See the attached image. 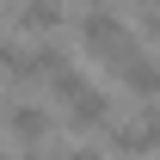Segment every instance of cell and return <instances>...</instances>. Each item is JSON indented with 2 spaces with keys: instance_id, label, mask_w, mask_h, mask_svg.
I'll return each instance as SVG.
<instances>
[{
  "instance_id": "cell-1",
  "label": "cell",
  "mask_w": 160,
  "mask_h": 160,
  "mask_svg": "<svg viewBox=\"0 0 160 160\" xmlns=\"http://www.w3.org/2000/svg\"><path fill=\"white\" fill-rule=\"evenodd\" d=\"M80 49H86V56H105V62H123V56H136L142 43L129 37V25H123L111 6H92V12L80 19Z\"/></svg>"
},
{
  "instance_id": "cell-4",
  "label": "cell",
  "mask_w": 160,
  "mask_h": 160,
  "mask_svg": "<svg viewBox=\"0 0 160 160\" xmlns=\"http://www.w3.org/2000/svg\"><path fill=\"white\" fill-rule=\"evenodd\" d=\"M105 123H111V99H105L99 86H86V92L68 105V129H74V136H86V129H105Z\"/></svg>"
},
{
  "instance_id": "cell-11",
  "label": "cell",
  "mask_w": 160,
  "mask_h": 160,
  "mask_svg": "<svg viewBox=\"0 0 160 160\" xmlns=\"http://www.w3.org/2000/svg\"><path fill=\"white\" fill-rule=\"evenodd\" d=\"M92 6H105V0H92Z\"/></svg>"
},
{
  "instance_id": "cell-8",
  "label": "cell",
  "mask_w": 160,
  "mask_h": 160,
  "mask_svg": "<svg viewBox=\"0 0 160 160\" xmlns=\"http://www.w3.org/2000/svg\"><path fill=\"white\" fill-rule=\"evenodd\" d=\"M62 160H105V154H99V148H86V142H74V148H68Z\"/></svg>"
},
{
  "instance_id": "cell-9",
  "label": "cell",
  "mask_w": 160,
  "mask_h": 160,
  "mask_svg": "<svg viewBox=\"0 0 160 160\" xmlns=\"http://www.w3.org/2000/svg\"><path fill=\"white\" fill-rule=\"evenodd\" d=\"M12 68H19V49H12V43H0V74H12Z\"/></svg>"
},
{
  "instance_id": "cell-2",
  "label": "cell",
  "mask_w": 160,
  "mask_h": 160,
  "mask_svg": "<svg viewBox=\"0 0 160 160\" xmlns=\"http://www.w3.org/2000/svg\"><path fill=\"white\" fill-rule=\"evenodd\" d=\"M111 74H117L123 92H129V99H142L148 111L160 105V62H148L142 49H136V56H123V62H111Z\"/></svg>"
},
{
  "instance_id": "cell-6",
  "label": "cell",
  "mask_w": 160,
  "mask_h": 160,
  "mask_svg": "<svg viewBox=\"0 0 160 160\" xmlns=\"http://www.w3.org/2000/svg\"><path fill=\"white\" fill-rule=\"evenodd\" d=\"M12 6H19L25 31H62V6L56 0H12Z\"/></svg>"
},
{
  "instance_id": "cell-7",
  "label": "cell",
  "mask_w": 160,
  "mask_h": 160,
  "mask_svg": "<svg viewBox=\"0 0 160 160\" xmlns=\"http://www.w3.org/2000/svg\"><path fill=\"white\" fill-rule=\"evenodd\" d=\"M49 92H56L62 105H74L80 92H86V80H80V68H74V62H68V68H56V74H49Z\"/></svg>"
},
{
  "instance_id": "cell-3",
  "label": "cell",
  "mask_w": 160,
  "mask_h": 160,
  "mask_svg": "<svg viewBox=\"0 0 160 160\" xmlns=\"http://www.w3.org/2000/svg\"><path fill=\"white\" fill-rule=\"evenodd\" d=\"M154 148H160V105L148 111V123H136V129H129V123L111 129V154L117 160H142V154H154Z\"/></svg>"
},
{
  "instance_id": "cell-10",
  "label": "cell",
  "mask_w": 160,
  "mask_h": 160,
  "mask_svg": "<svg viewBox=\"0 0 160 160\" xmlns=\"http://www.w3.org/2000/svg\"><path fill=\"white\" fill-rule=\"evenodd\" d=\"M12 160H43V154H12Z\"/></svg>"
},
{
  "instance_id": "cell-5",
  "label": "cell",
  "mask_w": 160,
  "mask_h": 160,
  "mask_svg": "<svg viewBox=\"0 0 160 160\" xmlns=\"http://www.w3.org/2000/svg\"><path fill=\"white\" fill-rule=\"evenodd\" d=\"M6 129L25 142V154H37V142L49 136V111H43V105H12V111H6Z\"/></svg>"
}]
</instances>
